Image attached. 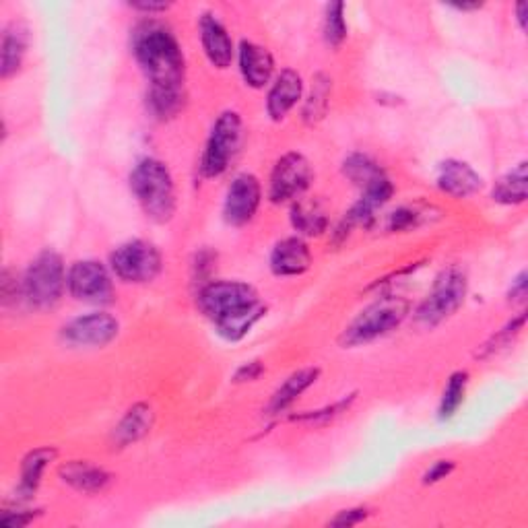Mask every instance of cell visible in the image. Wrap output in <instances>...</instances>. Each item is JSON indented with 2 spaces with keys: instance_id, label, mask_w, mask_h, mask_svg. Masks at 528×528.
Wrapping results in <instances>:
<instances>
[{
  "instance_id": "6da1fadb",
  "label": "cell",
  "mask_w": 528,
  "mask_h": 528,
  "mask_svg": "<svg viewBox=\"0 0 528 528\" xmlns=\"http://www.w3.org/2000/svg\"><path fill=\"white\" fill-rule=\"evenodd\" d=\"M132 54L149 79V108L165 120L184 108L186 60L174 31L159 21H143L132 31Z\"/></svg>"
},
{
  "instance_id": "7a4b0ae2",
  "label": "cell",
  "mask_w": 528,
  "mask_h": 528,
  "mask_svg": "<svg viewBox=\"0 0 528 528\" xmlns=\"http://www.w3.org/2000/svg\"><path fill=\"white\" fill-rule=\"evenodd\" d=\"M130 190L147 219L168 223L176 215V184L168 165L155 157L141 159L130 174Z\"/></svg>"
},
{
  "instance_id": "3957f363",
  "label": "cell",
  "mask_w": 528,
  "mask_h": 528,
  "mask_svg": "<svg viewBox=\"0 0 528 528\" xmlns=\"http://www.w3.org/2000/svg\"><path fill=\"white\" fill-rule=\"evenodd\" d=\"M411 312V304L405 297L386 295L363 308L339 337L341 347L355 349L384 339L392 330L399 328Z\"/></svg>"
},
{
  "instance_id": "277c9868",
  "label": "cell",
  "mask_w": 528,
  "mask_h": 528,
  "mask_svg": "<svg viewBox=\"0 0 528 528\" xmlns=\"http://www.w3.org/2000/svg\"><path fill=\"white\" fill-rule=\"evenodd\" d=\"M64 260L54 250H44L29 262L23 275V300L36 310L54 308L66 289Z\"/></svg>"
},
{
  "instance_id": "5b68a950",
  "label": "cell",
  "mask_w": 528,
  "mask_h": 528,
  "mask_svg": "<svg viewBox=\"0 0 528 528\" xmlns=\"http://www.w3.org/2000/svg\"><path fill=\"white\" fill-rule=\"evenodd\" d=\"M469 281L458 267L444 269L434 281L432 291L415 312V320L427 328H434L452 318L467 300Z\"/></svg>"
},
{
  "instance_id": "8992f818",
  "label": "cell",
  "mask_w": 528,
  "mask_h": 528,
  "mask_svg": "<svg viewBox=\"0 0 528 528\" xmlns=\"http://www.w3.org/2000/svg\"><path fill=\"white\" fill-rule=\"evenodd\" d=\"M198 310H201L213 324L256 308L260 297L256 289L242 281H211L198 291Z\"/></svg>"
},
{
  "instance_id": "52a82bcc",
  "label": "cell",
  "mask_w": 528,
  "mask_h": 528,
  "mask_svg": "<svg viewBox=\"0 0 528 528\" xmlns=\"http://www.w3.org/2000/svg\"><path fill=\"white\" fill-rule=\"evenodd\" d=\"M242 143V118L238 112L227 110L223 112L207 139L203 157H201V174L205 178H219L227 172V168L234 161Z\"/></svg>"
},
{
  "instance_id": "ba28073f",
  "label": "cell",
  "mask_w": 528,
  "mask_h": 528,
  "mask_svg": "<svg viewBox=\"0 0 528 528\" xmlns=\"http://www.w3.org/2000/svg\"><path fill=\"white\" fill-rule=\"evenodd\" d=\"M110 267L124 283H151L163 269L161 252L147 240H130L110 254Z\"/></svg>"
},
{
  "instance_id": "9c48e42d",
  "label": "cell",
  "mask_w": 528,
  "mask_h": 528,
  "mask_svg": "<svg viewBox=\"0 0 528 528\" xmlns=\"http://www.w3.org/2000/svg\"><path fill=\"white\" fill-rule=\"evenodd\" d=\"M66 289L83 304H110L114 300V283L99 260H77L69 269Z\"/></svg>"
},
{
  "instance_id": "30bf717a",
  "label": "cell",
  "mask_w": 528,
  "mask_h": 528,
  "mask_svg": "<svg viewBox=\"0 0 528 528\" xmlns=\"http://www.w3.org/2000/svg\"><path fill=\"white\" fill-rule=\"evenodd\" d=\"M312 182V168L310 161L302 153H285L273 168L271 184H269V198L271 203L281 205L287 201L300 198Z\"/></svg>"
},
{
  "instance_id": "8fae6325",
  "label": "cell",
  "mask_w": 528,
  "mask_h": 528,
  "mask_svg": "<svg viewBox=\"0 0 528 528\" xmlns=\"http://www.w3.org/2000/svg\"><path fill=\"white\" fill-rule=\"evenodd\" d=\"M120 333V322L106 312H93L73 318L62 326V339L73 347H106Z\"/></svg>"
},
{
  "instance_id": "7c38bea8",
  "label": "cell",
  "mask_w": 528,
  "mask_h": 528,
  "mask_svg": "<svg viewBox=\"0 0 528 528\" xmlns=\"http://www.w3.org/2000/svg\"><path fill=\"white\" fill-rule=\"evenodd\" d=\"M262 201V186L254 174H240L231 180L225 203H223V219L234 225L242 227L250 223L260 207Z\"/></svg>"
},
{
  "instance_id": "4fadbf2b",
  "label": "cell",
  "mask_w": 528,
  "mask_h": 528,
  "mask_svg": "<svg viewBox=\"0 0 528 528\" xmlns=\"http://www.w3.org/2000/svg\"><path fill=\"white\" fill-rule=\"evenodd\" d=\"M198 31H201V44L215 69H229L231 60H234L236 48L234 40L229 38V31L225 25L211 13H205L198 21Z\"/></svg>"
},
{
  "instance_id": "5bb4252c",
  "label": "cell",
  "mask_w": 528,
  "mask_h": 528,
  "mask_svg": "<svg viewBox=\"0 0 528 528\" xmlns=\"http://www.w3.org/2000/svg\"><path fill=\"white\" fill-rule=\"evenodd\" d=\"M238 60L242 79L248 87L262 89L271 83L275 73V58L267 48L256 42L242 40L238 48Z\"/></svg>"
},
{
  "instance_id": "9a60e30c",
  "label": "cell",
  "mask_w": 528,
  "mask_h": 528,
  "mask_svg": "<svg viewBox=\"0 0 528 528\" xmlns=\"http://www.w3.org/2000/svg\"><path fill=\"white\" fill-rule=\"evenodd\" d=\"M58 477L62 479V483L73 487L79 493H87V495L106 491L114 481L112 473L93 465V462H89V460L64 462V465H60V469H58Z\"/></svg>"
},
{
  "instance_id": "2e32d148",
  "label": "cell",
  "mask_w": 528,
  "mask_h": 528,
  "mask_svg": "<svg viewBox=\"0 0 528 528\" xmlns=\"http://www.w3.org/2000/svg\"><path fill=\"white\" fill-rule=\"evenodd\" d=\"M312 267V252L302 238H285L271 252V271L277 277H300Z\"/></svg>"
},
{
  "instance_id": "e0dca14e",
  "label": "cell",
  "mask_w": 528,
  "mask_h": 528,
  "mask_svg": "<svg viewBox=\"0 0 528 528\" xmlns=\"http://www.w3.org/2000/svg\"><path fill=\"white\" fill-rule=\"evenodd\" d=\"M304 95V81L297 71L285 69L281 75H277L273 87L267 95V112L271 120L281 122L287 118V114L297 106Z\"/></svg>"
},
{
  "instance_id": "ac0fdd59",
  "label": "cell",
  "mask_w": 528,
  "mask_h": 528,
  "mask_svg": "<svg viewBox=\"0 0 528 528\" xmlns=\"http://www.w3.org/2000/svg\"><path fill=\"white\" fill-rule=\"evenodd\" d=\"M438 188L454 198H467L483 188V178L471 168L469 163L448 159L440 165Z\"/></svg>"
},
{
  "instance_id": "d6986e66",
  "label": "cell",
  "mask_w": 528,
  "mask_h": 528,
  "mask_svg": "<svg viewBox=\"0 0 528 528\" xmlns=\"http://www.w3.org/2000/svg\"><path fill=\"white\" fill-rule=\"evenodd\" d=\"M289 217L297 234L306 238H318L328 229V211L320 198H295Z\"/></svg>"
},
{
  "instance_id": "ffe728a7",
  "label": "cell",
  "mask_w": 528,
  "mask_h": 528,
  "mask_svg": "<svg viewBox=\"0 0 528 528\" xmlns=\"http://www.w3.org/2000/svg\"><path fill=\"white\" fill-rule=\"evenodd\" d=\"M58 456V450L52 446H44V448H36L25 454L23 462H21V475H19V485H17V493L19 498L17 500H31L36 491L40 489L44 471L48 469L50 462H54V458Z\"/></svg>"
},
{
  "instance_id": "44dd1931",
  "label": "cell",
  "mask_w": 528,
  "mask_h": 528,
  "mask_svg": "<svg viewBox=\"0 0 528 528\" xmlns=\"http://www.w3.org/2000/svg\"><path fill=\"white\" fill-rule=\"evenodd\" d=\"M153 421H155V413L147 403L132 405L124 413L120 423L114 427L112 440L116 448H126L130 444H137L139 440H143L151 432Z\"/></svg>"
},
{
  "instance_id": "7402d4cb",
  "label": "cell",
  "mask_w": 528,
  "mask_h": 528,
  "mask_svg": "<svg viewBox=\"0 0 528 528\" xmlns=\"http://www.w3.org/2000/svg\"><path fill=\"white\" fill-rule=\"evenodd\" d=\"M320 376L318 368H304V370H297L293 372L271 396V401L267 405V413L269 415H279L283 411H287L300 396L316 384Z\"/></svg>"
},
{
  "instance_id": "603a6c76",
  "label": "cell",
  "mask_w": 528,
  "mask_h": 528,
  "mask_svg": "<svg viewBox=\"0 0 528 528\" xmlns=\"http://www.w3.org/2000/svg\"><path fill=\"white\" fill-rule=\"evenodd\" d=\"M27 29L21 23H11L3 33V58H0V77L11 79L23 66L27 54Z\"/></svg>"
},
{
  "instance_id": "cb8c5ba5",
  "label": "cell",
  "mask_w": 528,
  "mask_h": 528,
  "mask_svg": "<svg viewBox=\"0 0 528 528\" xmlns=\"http://www.w3.org/2000/svg\"><path fill=\"white\" fill-rule=\"evenodd\" d=\"M528 196L526 161H520L516 168L504 174L493 186L491 198L500 205H522Z\"/></svg>"
},
{
  "instance_id": "d4e9b609",
  "label": "cell",
  "mask_w": 528,
  "mask_h": 528,
  "mask_svg": "<svg viewBox=\"0 0 528 528\" xmlns=\"http://www.w3.org/2000/svg\"><path fill=\"white\" fill-rule=\"evenodd\" d=\"M343 174H345V178L349 182H353L359 188H366L372 182H376L382 176H386V172L380 168V163H376L366 153H351L343 161Z\"/></svg>"
},
{
  "instance_id": "484cf974",
  "label": "cell",
  "mask_w": 528,
  "mask_h": 528,
  "mask_svg": "<svg viewBox=\"0 0 528 528\" xmlns=\"http://www.w3.org/2000/svg\"><path fill=\"white\" fill-rule=\"evenodd\" d=\"M267 314V308H264L262 304H258L256 308L252 310H246L242 314H236V316H231V318H225L221 322L215 324L217 328V335L223 337L225 341L229 343H236V341H242L250 330L260 322V318Z\"/></svg>"
},
{
  "instance_id": "4316f807",
  "label": "cell",
  "mask_w": 528,
  "mask_h": 528,
  "mask_svg": "<svg viewBox=\"0 0 528 528\" xmlns=\"http://www.w3.org/2000/svg\"><path fill=\"white\" fill-rule=\"evenodd\" d=\"M330 89H333V81H330V77L318 73L312 79V89L308 93L304 112H302L306 124H316L326 116L328 106H330Z\"/></svg>"
},
{
  "instance_id": "83f0119b",
  "label": "cell",
  "mask_w": 528,
  "mask_h": 528,
  "mask_svg": "<svg viewBox=\"0 0 528 528\" xmlns=\"http://www.w3.org/2000/svg\"><path fill=\"white\" fill-rule=\"evenodd\" d=\"M469 386V372H454L448 378V384L442 392V401L438 407L440 421H448L456 415V411L465 403V394Z\"/></svg>"
},
{
  "instance_id": "f1b7e54d",
  "label": "cell",
  "mask_w": 528,
  "mask_h": 528,
  "mask_svg": "<svg viewBox=\"0 0 528 528\" xmlns=\"http://www.w3.org/2000/svg\"><path fill=\"white\" fill-rule=\"evenodd\" d=\"M324 40L330 48H339L347 40V21H345V5L330 3L324 13Z\"/></svg>"
},
{
  "instance_id": "f546056e",
  "label": "cell",
  "mask_w": 528,
  "mask_h": 528,
  "mask_svg": "<svg viewBox=\"0 0 528 528\" xmlns=\"http://www.w3.org/2000/svg\"><path fill=\"white\" fill-rule=\"evenodd\" d=\"M524 320H526V316H524V312H522V314H520L518 318H514L512 322H508V324H506V328H502L498 335H495V337H491V341L483 345L481 357L493 355V353H498V351H502L504 347H508V345L512 343V339L520 335V330H522V326H524Z\"/></svg>"
},
{
  "instance_id": "4dcf8cb0",
  "label": "cell",
  "mask_w": 528,
  "mask_h": 528,
  "mask_svg": "<svg viewBox=\"0 0 528 528\" xmlns=\"http://www.w3.org/2000/svg\"><path fill=\"white\" fill-rule=\"evenodd\" d=\"M353 401H355V394H349V396H345V399H341L339 403L330 405V407H326V409H322V411H314V413H308V415H302V417H291V419H293V421H308V423L330 421V419H335L337 415L345 413V411L351 407Z\"/></svg>"
},
{
  "instance_id": "1f68e13d",
  "label": "cell",
  "mask_w": 528,
  "mask_h": 528,
  "mask_svg": "<svg viewBox=\"0 0 528 528\" xmlns=\"http://www.w3.org/2000/svg\"><path fill=\"white\" fill-rule=\"evenodd\" d=\"M421 221V213L411 209V207H401L396 209L390 219H388V229L390 231H407L411 227H417Z\"/></svg>"
},
{
  "instance_id": "d6a6232c",
  "label": "cell",
  "mask_w": 528,
  "mask_h": 528,
  "mask_svg": "<svg viewBox=\"0 0 528 528\" xmlns=\"http://www.w3.org/2000/svg\"><path fill=\"white\" fill-rule=\"evenodd\" d=\"M40 514V510H5L3 516H0V524L7 528H23L36 520Z\"/></svg>"
},
{
  "instance_id": "836d02e7",
  "label": "cell",
  "mask_w": 528,
  "mask_h": 528,
  "mask_svg": "<svg viewBox=\"0 0 528 528\" xmlns=\"http://www.w3.org/2000/svg\"><path fill=\"white\" fill-rule=\"evenodd\" d=\"M452 473H454V462L452 460H438L425 471L423 485H436V483L444 481L446 477H450Z\"/></svg>"
},
{
  "instance_id": "e575fe53",
  "label": "cell",
  "mask_w": 528,
  "mask_h": 528,
  "mask_svg": "<svg viewBox=\"0 0 528 528\" xmlns=\"http://www.w3.org/2000/svg\"><path fill=\"white\" fill-rule=\"evenodd\" d=\"M19 297H23V281L17 279L9 269L3 273V304L9 306L11 302H17Z\"/></svg>"
},
{
  "instance_id": "d590c367",
  "label": "cell",
  "mask_w": 528,
  "mask_h": 528,
  "mask_svg": "<svg viewBox=\"0 0 528 528\" xmlns=\"http://www.w3.org/2000/svg\"><path fill=\"white\" fill-rule=\"evenodd\" d=\"M368 516H370V510H366V508L341 510L335 518L328 520V526H355V524H361Z\"/></svg>"
},
{
  "instance_id": "8d00e7d4",
  "label": "cell",
  "mask_w": 528,
  "mask_h": 528,
  "mask_svg": "<svg viewBox=\"0 0 528 528\" xmlns=\"http://www.w3.org/2000/svg\"><path fill=\"white\" fill-rule=\"evenodd\" d=\"M262 374H264L262 361H260V359H254V361L244 363V366L236 372L234 382H254V380H258Z\"/></svg>"
},
{
  "instance_id": "74e56055",
  "label": "cell",
  "mask_w": 528,
  "mask_h": 528,
  "mask_svg": "<svg viewBox=\"0 0 528 528\" xmlns=\"http://www.w3.org/2000/svg\"><path fill=\"white\" fill-rule=\"evenodd\" d=\"M526 297V273L522 271L514 281H512V287L508 291V300L510 302H524Z\"/></svg>"
},
{
  "instance_id": "f35d334b",
  "label": "cell",
  "mask_w": 528,
  "mask_h": 528,
  "mask_svg": "<svg viewBox=\"0 0 528 528\" xmlns=\"http://www.w3.org/2000/svg\"><path fill=\"white\" fill-rule=\"evenodd\" d=\"M128 7L135 9V11H141V13L155 15V13H165L172 5L170 3H147V0H141V3H130Z\"/></svg>"
},
{
  "instance_id": "ab89813d",
  "label": "cell",
  "mask_w": 528,
  "mask_h": 528,
  "mask_svg": "<svg viewBox=\"0 0 528 528\" xmlns=\"http://www.w3.org/2000/svg\"><path fill=\"white\" fill-rule=\"evenodd\" d=\"M516 19H518V23H520V29H526V3H520L518 7H516Z\"/></svg>"
},
{
  "instance_id": "60d3db41",
  "label": "cell",
  "mask_w": 528,
  "mask_h": 528,
  "mask_svg": "<svg viewBox=\"0 0 528 528\" xmlns=\"http://www.w3.org/2000/svg\"><path fill=\"white\" fill-rule=\"evenodd\" d=\"M483 5H479V3H475V5H454V9L456 11H477V9H481Z\"/></svg>"
}]
</instances>
